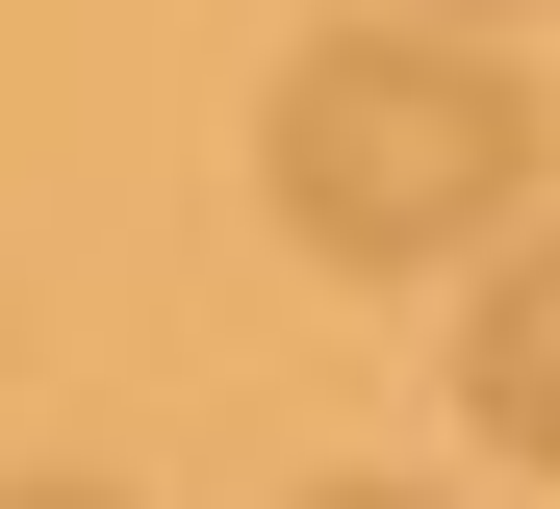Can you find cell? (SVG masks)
I'll return each instance as SVG.
<instances>
[{"label": "cell", "mask_w": 560, "mask_h": 509, "mask_svg": "<svg viewBox=\"0 0 560 509\" xmlns=\"http://www.w3.org/2000/svg\"><path fill=\"white\" fill-rule=\"evenodd\" d=\"M255 178H280V230L331 280H408V255H458V230L535 204V77L458 51V26H331V51H280Z\"/></svg>", "instance_id": "obj_1"}, {"label": "cell", "mask_w": 560, "mask_h": 509, "mask_svg": "<svg viewBox=\"0 0 560 509\" xmlns=\"http://www.w3.org/2000/svg\"><path fill=\"white\" fill-rule=\"evenodd\" d=\"M458 407L560 484V230H535V255H485V305H458Z\"/></svg>", "instance_id": "obj_2"}, {"label": "cell", "mask_w": 560, "mask_h": 509, "mask_svg": "<svg viewBox=\"0 0 560 509\" xmlns=\"http://www.w3.org/2000/svg\"><path fill=\"white\" fill-rule=\"evenodd\" d=\"M408 26H458V51H485V26H510V0H408Z\"/></svg>", "instance_id": "obj_3"}, {"label": "cell", "mask_w": 560, "mask_h": 509, "mask_svg": "<svg viewBox=\"0 0 560 509\" xmlns=\"http://www.w3.org/2000/svg\"><path fill=\"white\" fill-rule=\"evenodd\" d=\"M0 509H128V484H0Z\"/></svg>", "instance_id": "obj_4"}, {"label": "cell", "mask_w": 560, "mask_h": 509, "mask_svg": "<svg viewBox=\"0 0 560 509\" xmlns=\"http://www.w3.org/2000/svg\"><path fill=\"white\" fill-rule=\"evenodd\" d=\"M306 509H433V484H306Z\"/></svg>", "instance_id": "obj_5"}]
</instances>
